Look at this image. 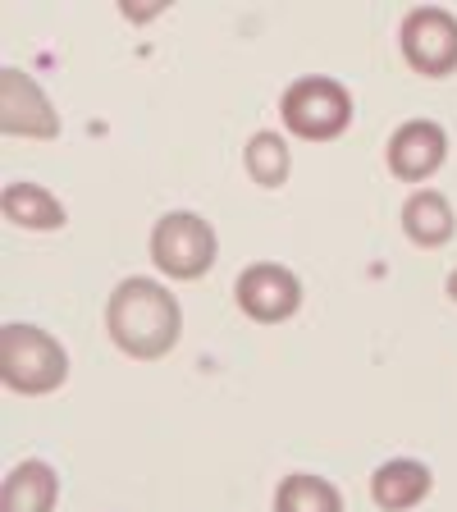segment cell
<instances>
[{
  "label": "cell",
  "instance_id": "3",
  "mask_svg": "<svg viewBox=\"0 0 457 512\" xmlns=\"http://www.w3.org/2000/svg\"><path fill=\"white\" fill-rule=\"evenodd\" d=\"M279 115H284V128L293 138L334 142L352 124V92L339 78H325V74L293 78L284 87V96H279Z\"/></svg>",
  "mask_w": 457,
  "mask_h": 512
},
{
  "label": "cell",
  "instance_id": "15",
  "mask_svg": "<svg viewBox=\"0 0 457 512\" xmlns=\"http://www.w3.org/2000/svg\"><path fill=\"white\" fill-rule=\"evenodd\" d=\"M160 10H165V0H151V5H142V10H138V5H133V0H124V19H156V14Z\"/></svg>",
  "mask_w": 457,
  "mask_h": 512
},
{
  "label": "cell",
  "instance_id": "5",
  "mask_svg": "<svg viewBox=\"0 0 457 512\" xmlns=\"http://www.w3.org/2000/svg\"><path fill=\"white\" fill-rule=\"evenodd\" d=\"M398 51L407 69L421 78H448L457 74V14L439 5H416L403 14L398 28Z\"/></svg>",
  "mask_w": 457,
  "mask_h": 512
},
{
  "label": "cell",
  "instance_id": "16",
  "mask_svg": "<svg viewBox=\"0 0 457 512\" xmlns=\"http://www.w3.org/2000/svg\"><path fill=\"white\" fill-rule=\"evenodd\" d=\"M448 298L457 302V270H453V275H448Z\"/></svg>",
  "mask_w": 457,
  "mask_h": 512
},
{
  "label": "cell",
  "instance_id": "9",
  "mask_svg": "<svg viewBox=\"0 0 457 512\" xmlns=\"http://www.w3.org/2000/svg\"><path fill=\"white\" fill-rule=\"evenodd\" d=\"M435 490V476H430L426 462L416 458H394L380 462L371 476V499L380 512H412L416 503H426Z\"/></svg>",
  "mask_w": 457,
  "mask_h": 512
},
{
  "label": "cell",
  "instance_id": "10",
  "mask_svg": "<svg viewBox=\"0 0 457 512\" xmlns=\"http://www.w3.org/2000/svg\"><path fill=\"white\" fill-rule=\"evenodd\" d=\"M403 234L412 238L416 247H426V252L453 243L457 215H453V206H448L444 192L421 188V192H412V197H407V202H403Z\"/></svg>",
  "mask_w": 457,
  "mask_h": 512
},
{
  "label": "cell",
  "instance_id": "13",
  "mask_svg": "<svg viewBox=\"0 0 457 512\" xmlns=\"http://www.w3.org/2000/svg\"><path fill=\"white\" fill-rule=\"evenodd\" d=\"M275 512H343V494L334 490L325 476H284L275 490Z\"/></svg>",
  "mask_w": 457,
  "mask_h": 512
},
{
  "label": "cell",
  "instance_id": "1",
  "mask_svg": "<svg viewBox=\"0 0 457 512\" xmlns=\"http://www.w3.org/2000/svg\"><path fill=\"white\" fill-rule=\"evenodd\" d=\"M106 334L119 352L138 357V362H156V357L174 352L183 334L179 298L160 279H124L106 302Z\"/></svg>",
  "mask_w": 457,
  "mask_h": 512
},
{
  "label": "cell",
  "instance_id": "12",
  "mask_svg": "<svg viewBox=\"0 0 457 512\" xmlns=\"http://www.w3.org/2000/svg\"><path fill=\"white\" fill-rule=\"evenodd\" d=\"M0 206H5V220L19 224V229H32V234H51V229L69 224L64 202L51 188H42V183H10Z\"/></svg>",
  "mask_w": 457,
  "mask_h": 512
},
{
  "label": "cell",
  "instance_id": "14",
  "mask_svg": "<svg viewBox=\"0 0 457 512\" xmlns=\"http://www.w3.org/2000/svg\"><path fill=\"white\" fill-rule=\"evenodd\" d=\"M243 170L256 188H284L288 170H293V156H288V142L279 133H252L243 151Z\"/></svg>",
  "mask_w": 457,
  "mask_h": 512
},
{
  "label": "cell",
  "instance_id": "7",
  "mask_svg": "<svg viewBox=\"0 0 457 512\" xmlns=\"http://www.w3.org/2000/svg\"><path fill=\"white\" fill-rule=\"evenodd\" d=\"M234 298H238V311L256 325H279V320L298 316L302 307V284L298 275L279 261H256L247 266L243 275L234 279Z\"/></svg>",
  "mask_w": 457,
  "mask_h": 512
},
{
  "label": "cell",
  "instance_id": "11",
  "mask_svg": "<svg viewBox=\"0 0 457 512\" xmlns=\"http://www.w3.org/2000/svg\"><path fill=\"white\" fill-rule=\"evenodd\" d=\"M55 503H60V476L46 462L28 458L5 476L0 512H55Z\"/></svg>",
  "mask_w": 457,
  "mask_h": 512
},
{
  "label": "cell",
  "instance_id": "6",
  "mask_svg": "<svg viewBox=\"0 0 457 512\" xmlns=\"http://www.w3.org/2000/svg\"><path fill=\"white\" fill-rule=\"evenodd\" d=\"M0 128L10 138L28 142H51L60 138V115H55L51 96L42 92V83L23 69H0Z\"/></svg>",
  "mask_w": 457,
  "mask_h": 512
},
{
  "label": "cell",
  "instance_id": "4",
  "mask_svg": "<svg viewBox=\"0 0 457 512\" xmlns=\"http://www.w3.org/2000/svg\"><path fill=\"white\" fill-rule=\"evenodd\" d=\"M215 229L197 211H170L151 229V261L170 279H202L215 266Z\"/></svg>",
  "mask_w": 457,
  "mask_h": 512
},
{
  "label": "cell",
  "instance_id": "2",
  "mask_svg": "<svg viewBox=\"0 0 457 512\" xmlns=\"http://www.w3.org/2000/svg\"><path fill=\"white\" fill-rule=\"evenodd\" d=\"M0 380H5V389H14L23 398L55 394L69 380V352L55 334L10 320L0 330Z\"/></svg>",
  "mask_w": 457,
  "mask_h": 512
},
{
  "label": "cell",
  "instance_id": "8",
  "mask_svg": "<svg viewBox=\"0 0 457 512\" xmlns=\"http://www.w3.org/2000/svg\"><path fill=\"white\" fill-rule=\"evenodd\" d=\"M384 160H389L394 179L426 183L448 160V133L435 124V119H407V124L394 128V138L384 147Z\"/></svg>",
  "mask_w": 457,
  "mask_h": 512
}]
</instances>
